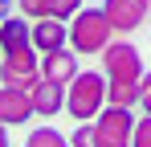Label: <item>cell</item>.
I'll return each mask as SVG.
<instances>
[{
    "mask_svg": "<svg viewBox=\"0 0 151 147\" xmlns=\"http://www.w3.org/2000/svg\"><path fill=\"white\" fill-rule=\"evenodd\" d=\"M114 41V29H110V21H106V12L102 8H82L74 21H70V49L74 53H106V45Z\"/></svg>",
    "mask_w": 151,
    "mask_h": 147,
    "instance_id": "obj_2",
    "label": "cell"
},
{
    "mask_svg": "<svg viewBox=\"0 0 151 147\" xmlns=\"http://www.w3.org/2000/svg\"><path fill=\"white\" fill-rule=\"evenodd\" d=\"M29 98H33V110H37L41 119H53V115H61V110H65V86L45 82V78L29 90Z\"/></svg>",
    "mask_w": 151,
    "mask_h": 147,
    "instance_id": "obj_10",
    "label": "cell"
},
{
    "mask_svg": "<svg viewBox=\"0 0 151 147\" xmlns=\"http://www.w3.org/2000/svg\"><path fill=\"white\" fill-rule=\"evenodd\" d=\"M0 147H8V127H0Z\"/></svg>",
    "mask_w": 151,
    "mask_h": 147,
    "instance_id": "obj_19",
    "label": "cell"
},
{
    "mask_svg": "<svg viewBox=\"0 0 151 147\" xmlns=\"http://www.w3.org/2000/svg\"><path fill=\"white\" fill-rule=\"evenodd\" d=\"M102 74H106V82H143V57H139V49L123 41V37H114L106 53H102Z\"/></svg>",
    "mask_w": 151,
    "mask_h": 147,
    "instance_id": "obj_3",
    "label": "cell"
},
{
    "mask_svg": "<svg viewBox=\"0 0 151 147\" xmlns=\"http://www.w3.org/2000/svg\"><path fill=\"white\" fill-rule=\"evenodd\" d=\"M70 147H98L94 122H78V127H74V135H70Z\"/></svg>",
    "mask_w": 151,
    "mask_h": 147,
    "instance_id": "obj_14",
    "label": "cell"
},
{
    "mask_svg": "<svg viewBox=\"0 0 151 147\" xmlns=\"http://www.w3.org/2000/svg\"><path fill=\"white\" fill-rule=\"evenodd\" d=\"M45 8H49L53 21H65V24H70L78 12L86 8V0H45Z\"/></svg>",
    "mask_w": 151,
    "mask_h": 147,
    "instance_id": "obj_13",
    "label": "cell"
},
{
    "mask_svg": "<svg viewBox=\"0 0 151 147\" xmlns=\"http://www.w3.org/2000/svg\"><path fill=\"white\" fill-rule=\"evenodd\" d=\"M17 4H21V17H33V21H45L49 17L45 0H17Z\"/></svg>",
    "mask_w": 151,
    "mask_h": 147,
    "instance_id": "obj_16",
    "label": "cell"
},
{
    "mask_svg": "<svg viewBox=\"0 0 151 147\" xmlns=\"http://www.w3.org/2000/svg\"><path fill=\"white\" fill-rule=\"evenodd\" d=\"M37 115L33 110V98L25 90H8V86H0V127H21Z\"/></svg>",
    "mask_w": 151,
    "mask_h": 147,
    "instance_id": "obj_8",
    "label": "cell"
},
{
    "mask_svg": "<svg viewBox=\"0 0 151 147\" xmlns=\"http://www.w3.org/2000/svg\"><path fill=\"white\" fill-rule=\"evenodd\" d=\"M135 115L123 110V106H106L98 119H94V135H98V147H131L135 139Z\"/></svg>",
    "mask_w": 151,
    "mask_h": 147,
    "instance_id": "obj_5",
    "label": "cell"
},
{
    "mask_svg": "<svg viewBox=\"0 0 151 147\" xmlns=\"http://www.w3.org/2000/svg\"><path fill=\"white\" fill-rule=\"evenodd\" d=\"M106 110V74L86 70L65 86V115H74L78 122H90Z\"/></svg>",
    "mask_w": 151,
    "mask_h": 147,
    "instance_id": "obj_1",
    "label": "cell"
},
{
    "mask_svg": "<svg viewBox=\"0 0 151 147\" xmlns=\"http://www.w3.org/2000/svg\"><path fill=\"white\" fill-rule=\"evenodd\" d=\"M139 110L151 115V74H143V82H139Z\"/></svg>",
    "mask_w": 151,
    "mask_h": 147,
    "instance_id": "obj_17",
    "label": "cell"
},
{
    "mask_svg": "<svg viewBox=\"0 0 151 147\" xmlns=\"http://www.w3.org/2000/svg\"><path fill=\"white\" fill-rule=\"evenodd\" d=\"M25 147H70V135H61L57 127H33Z\"/></svg>",
    "mask_w": 151,
    "mask_h": 147,
    "instance_id": "obj_12",
    "label": "cell"
},
{
    "mask_svg": "<svg viewBox=\"0 0 151 147\" xmlns=\"http://www.w3.org/2000/svg\"><path fill=\"white\" fill-rule=\"evenodd\" d=\"M102 12H106V21L114 29V37H127L147 21L151 0H102Z\"/></svg>",
    "mask_w": 151,
    "mask_h": 147,
    "instance_id": "obj_6",
    "label": "cell"
},
{
    "mask_svg": "<svg viewBox=\"0 0 151 147\" xmlns=\"http://www.w3.org/2000/svg\"><path fill=\"white\" fill-rule=\"evenodd\" d=\"M37 82H41V57H37V49H21V53H4L0 57V86L29 94Z\"/></svg>",
    "mask_w": 151,
    "mask_h": 147,
    "instance_id": "obj_4",
    "label": "cell"
},
{
    "mask_svg": "<svg viewBox=\"0 0 151 147\" xmlns=\"http://www.w3.org/2000/svg\"><path fill=\"white\" fill-rule=\"evenodd\" d=\"M78 53L74 49H57V53H45L41 57V78L45 82H57V86H70L78 78Z\"/></svg>",
    "mask_w": 151,
    "mask_h": 147,
    "instance_id": "obj_9",
    "label": "cell"
},
{
    "mask_svg": "<svg viewBox=\"0 0 151 147\" xmlns=\"http://www.w3.org/2000/svg\"><path fill=\"white\" fill-rule=\"evenodd\" d=\"M21 49H33V24L25 17H8L0 24V57L4 53H21Z\"/></svg>",
    "mask_w": 151,
    "mask_h": 147,
    "instance_id": "obj_11",
    "label": "cell"
},
{
    "mask_svg": "<svg viewBox=\"0 0 151 147\" xmlns=\"http://www.w3.org/2000/svg\"><path fill=\"white\" fill-rule=\"evenodd\" d=\"M12 4H17V0H0V24L12 17Z\"/></svg>",
    "mask_w": 151,
    "mask_h": 147,
    "instance_id": "obj_18",
    "label": "cell"
},
{
    "mask_svg": "<svg viewBox=\"0 0 151 147\" xmlns=\"http://www.w3.org/2000/svg\"><path fill=\"white\" fill-rule=\"evenodd\" d=\"M131 147H151V115H143V119L135 122V139H131Z\"/></svg>",
    "mask_w": 151,
    "mask_h": 147,
    "instance_id": "obj_15",
    "label": "cell"
},
{
    "mask_svg": "<svg viewBox=\"0 0 151 147\" xmlns=\"http://www.w3.org/2000/svg\"><path fill=\"white\" fill-rule=\"evenodd\" d=\"M33 49L45 57V53H57V49H70V24L65 21H33Z\"/></svg>",
    "mask_w": 151,
    "mask_h": 147,
    "instance_id": "obj_7",
    "label": "cell"
}]
</instances>
